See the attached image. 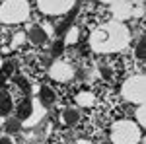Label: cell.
<instances>
[{"instance_id":"obj_18","label":"cell","mask_w":146,"mask_h":144,"mask_svg":"<svg viewBox=\"0 0 146 144\" xmlns=\"http://www.w3.org/2000/svg\"><path fill=\"white\" fill-rule=\"evenodd\" d=\"M62 51H64V41L58 39V41H55V45L51 47V56H60Z\"/></svg>"},{"instance_id":"obj_11","label":"cell","mask_w":146,"mask_h":144,"mask_svg":"<svg viewBox=\"0 0 146 144\" xmlns=\"http://www.w3.org/2000/svg\"><path fill=\"white\" fill-rule=\"evenodd\" d=\"M55 100H56V94L53 92V88H49V86L39 88V101L43 105H51V103H55Z\"/></svg>"},{"instance_id":"obj_2","label":"cell","mask_w":146,"mask_h":144,"mask_svg":"<svg viewBox=\"0 0 146 144\" xmlns=\"http://www.w3.org/2000/svg\"><path fill=\"white\" fill-rule=\"evenodd\" d=\"M142 138L140 127L133 121H117L111 127V142L113 144H138Z\"/></svg>"},{"instance_id":"obj_15","label":"cell","mask_w":146,"mask_h":144,"mask_svg":"<svg viewBox=\"0 0 146 144\" xmlns=\"http://www.w3.org/2000/svg\"><path fill=\"white\" fill-rule=\"evenodd\" d=\"M80 39V29L78 27H70V29H66L64 31V45H76Z\"/></svg>"},{"instance_id":"obj_27","label":"cell","mask_w":146,"mask_h":144,"mask_svg":"<svg viewBox=\"0 0 146 144\" xmlns=\"http://www.w3.org/2000/svg\"><path fill=\"white\" fill-rule=\"evenodd\" d=\"M74 144H76V142H74Z\"/></svg>"},{"instance_id":"obj_4","label":"cell","mask_w":146,"mask_h":144,"mask_svg":"<svg viewBox=\"0 0 146 144\" xmlns=\"http://www.w3.org/2000/svg\"><path fill=\"white\" fill-rule=\"evenodd\" d=\"M123 98L131 103H136V105H142L144 103V96H146V80L144 74H138V76L129 78L123 84Z\"/></svg>"},{"instance_id":"obj_14","label":"cell","mask_w":146,"mask_h":144,"mask_svg":"<svg viewBox=\"0 0 146 144\" xmlns=\"http://www.w3.org/2000/svg\"><path fill=\"white\" fill-rule=\"evenodd\" d=\"M62 121H64V125H68V127H74V125H78V121H80V113L76 109H66L62 113Z\"/></svg>"},{"instance_id":"obj_22","label":"cell","mask_w":146,"mask_h":144,"mask_svg":"<svg viewBox=\"0 0 146 144\" xmlns=\"http://www.w3.org/2000/svg\"><path fill=\"white\" fill-rule=\"evenodd\" d=\"M136 123L140 125V127H144V103L142 105H138V109H136Z\"/></svg>"},{"instance_id":"obj_20","label":"cell","mask_w":146,"mask_h":144,"mask_svg":"<svg viewBox=\"0 0 146 144\" xmlns=\"http://www.w3.org/2000/svg\"><path fill=\"white\" fill-rule=\"evenodd\" d=\"M146 55V43H144V39H140L138 41V45H136V51H135V56L138 58V60H142Z\"/></svg>"},{"instance_id":"obj_5","label":"cell","mask_w":146,"mask_h":144,"mask_svg":"<svg viewBox=\"0 0 146 144\" xmlns=\"http://www.w3.org/2000/svg\"><path fill=\"white\" fill-rule=\"evenodd\" d=\"M76 0H39V8L45 14H53V16H58V14H64L68 12L72 6H74Z\"/></svg>"},{"instance_id":"obj_6","label":"cell","mask_w":146,"mask_h":144,"mask_svg":"<svg viewBox=\"0 0 146 144\" xmlns=\"http://www.w3.org/2000/svg\"><path fill=\"white\" fill-rule=\"evenodd\" d=\"M49 76L53 78V80H56V82H68L70 78L74 76V70H72L70 64L58 62V60H56L55 64L49 68Z\"/></svg>"},{"instance_id":"obj_8","label":"cell","mask_w":146,"mask_h":144,"mask_svg":"<svg viewBox=\"0 0 146 144\" xmlns=\"http://www.w3.org/2000/svg\"><path fill=\"white\" fill-rule=\"evenodd\" d=\"M33 109H35V103L29 100V98H23V100L18 103V107H16V115H18L20 121H27V119L31 117Z\"/></svg>"},{"instance_id":"obj_24","label":"cell","mask_w":146,"mask_h":144,"mask_svg":"<svg viewBox=\"0 0 146 144\" xmlns=\"http://www.w3.org/2000/svg\"><path fill=\"white\" fill-rule=\"evenodd\" d=\"M0 144H16V142L12 140L10 136H2V138H0Z\"/></svg>"},{"instance_id":"obj_7","label":"cell","mask_w":146,"mask_h":144,"mask_svg":"<svg viewBox=\"0 0 146 144\" xmlns=\"http://www.w3.org/2000/svg\"><path fill=\"white\" fill-rule=\"evenodd\" d=\"M111 14L119 20V22H123V20H127V18H133V16H135V8H133L131 2L119 0V2H115V4L111 6Z\"/></svg>"},{"instance_id":"obj_1","label":"cell","mask_w":146,"mask_h":144,"mask_svg":"<svg viewBox=\"0 0 146 144\" xmlns=\"http://www.w3.org/2000/svg\"><path fill=\"white\" fill-rule=\"evenodd\" d=\"M129 29L121 22H109L96 27L90 35V47L96 53H115L129 45Z\"/></svg>"},{"instance_id":"obj_26","label":"cell","mask_w":146,"mask_h":144,"mask_svg":"<svg viewBox=\"0 0 146 144\" xmlns=\"http://www.w3.org/2000/svg\"><path fill=\"white\" fill-rule=\"evenodd\" d=\"M103 2H109V4H115V2H119V0H103Z\"/></svg>"},{"instance_id":"obj_3","label":"cell","mask_w":146,"mask_h":144,"mask_svg":"<svg viewBox=\"0 0 146 144\" xmlns=\"http://www.w3.org/2000/svg\"><path fill=\"white\" fill-rule=\"evenodd\" d=\"M29 4L27 0H6L0 6V20L4 23H20L27 20Z\"/></svg>"},{"instance_id":"obj_9","label":"cell","mask_w":146,"mask_h":144,"mask_svg":"<svg viewBox=\"0 0 146 144\" xmlns=\"http://www.w3.org/2000/svg\"><path fill=\"white\" fill-rule=\"evenodd\" d=\"M14 109V100H12V94L6 90H0V117L4 115H10V111Z\"/></svg>"},{"instance_id":"obj_19","label":"cell","mask_w":146,"mask_h":144,"mask_svg":"<svg viewBox=\"0 0 146 144\" xmlns=\"http://www.w3.org/2000/svg\"><path fill=\"white\" fill-rule=\"evenodd\" d=\"M20 119H10V121L6 123V133H10V134H14V133H18L20 131Z\"/></svg>"},{"instance_id":"obj_12","label":"cell","mask_w":146,"mask_h":144,"mask_svg":"<svg viewBox=\"0 0 146 144\" xmlns=\"http://www.w3.org/2000/svg\"><path fill=\"white\" fill-rule=\"evenodd\" d=\"M76 14H78V10L72 6V10H68L66 18H64L62 22L58 23V27H56V33H64L66 29H70V27H72V22H74V18H76Z\"/></svg>"},{"instance_id":"obj_25","label":"cell","mask_w":146,"mask_h":144,"mask_svg":"<svg viewBox=\"0 0 146 144\" xmlns=\"http://www.w3.org/2000/svg\"><path fill=\"white\" fill-rule=\"evenodd\" d=\"M4 84H6V78L0 74V88H4Z\"/></svg>"},{"instance_id":"obj_16","label":"cell","mask_w":146,"mask_h":144,"mask_svg":"<svg viewBox=\"0 0 146 144\" xmlns=\"http://www.w3.org/2000/svg\"><path fill=\"white\" fill-rule=\"evenodd\" d=\"M43 115H45V109H43V107L39 105L37 109H33V113H31V117H29L27 121H23V123H25V127H33L35 123H39V119H41Z\"/></svg>"},{"instance_id":"obj_21","label":"cell","mask_w":146,"mask_h":144,"mask_svg":"<svg viewBox=\"0 0 146 144\" xmlns=\"http://www.w3.org/2000/svg\"><path fill=\"white\" fill-rule=\"evenodd\" d=\"M12 72H14V62H6V64L2 66V70H0V74L6 78V80L12 76Z\"/></svg>"},{"instance_id":"obj_23","label":"cell","mask_w":146,"mask_h":144,"mask_svg":"<svg viewBox=\"0 0 146 144\" xmlns=\"http://www.w3.org/2000/svg\"><path fill=\"white\" fill-rule=\"evenodd\" d=\"M23 43H25V35H23V33H18L16 37H14V41H12V45H14V47H18V45H23Z\"/></svg>"},{"instance_id":"obj_10","label":"cell","mask_w":146,"mask_h":144,"mask_svg":"<svg viewBox=\"0 0 146 144\" xmlns=\"http://www.w3.org/2000/svg\"><path fill=\"white\" fill-rule=\"evenodd\" d=\"M47 31L43 29V25H33L31 29H29V33H27V39L31 41V43H35V45H43L47 41Z\"/></svg>"},{"instance_id":"obj_17","label":"cell","mask_w":146,"mask_h":144,"mask_svg":"<svg viewBox=\"0 0 146 144\" xmlns=\"http://www.w3.org/2000/svg\"><path fill=\"white\" fill-rule=\"evenodd\" d=\"M14 82L20 86L22 92H25V94H29V92H31V84H29V80H27L25 76H16V78H14Z\"/></svg>"},{"instance_id":"obj_13","label":"cell","mask_w":146,"mask_h":144,"mask_svg":"<svg viewBox=\"0 0 146 144\" xmlns=\"http://www.w3.org/2000/svg\"><path fill=\"white\" fill-rule=\"evenodd\" d=\"M76 103L82 105V107H92L96 103V96L92 92H80L78 96H76Z\"/></svg>"}]
</instances>
